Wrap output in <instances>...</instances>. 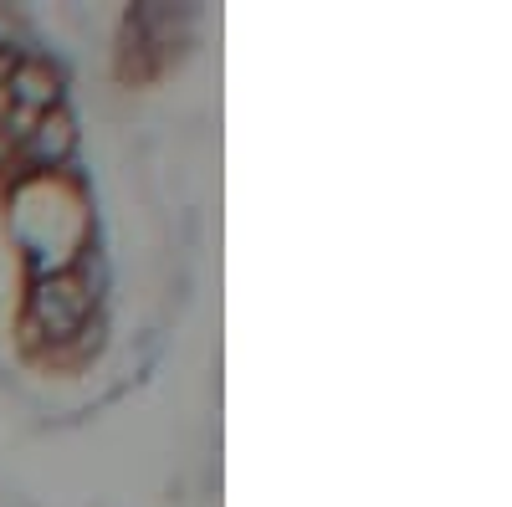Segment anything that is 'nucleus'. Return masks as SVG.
Listing matches in <instances>:
<instances>
[{
	"label": "nucleus",
	"instance_id": "1",
	"mask_svg": "<svg viewBox=\"0 0 512 507\" xmlns=\"http://www.w3.org/2000/svg\"><path fill=\"white\" fill-rule=\"evenodd\" d=\"M93 277L88 272H52L31 287V308H26V328H41V338L52 344H72L93 318Z\"/></svg>",
	"mask_w": 512,
	"mask_h": 507
},
{
	"label": "nucleus",
	"instance_id": "2",
	"mask_svg": "<svg viewBox=\"0 0 512 507\" xmlns=\"http://www.w3.org/2000/svg\"><path fill=\"white\" fill-rule=\"evenodd\" d=\"M11 98L16 113L26 118H41V113H52L62 108V72L52 62H36V57H21L6 67V88H0Z\"/></svg>",
	"mask_w": 512,
	"mask_h": 507
},
{
	"label": "nucleus",
	"instance_id": "3",
	"mask_svg": "<svg viewBox=\"0 0 512 507\" xmlns=\"http://www.w3.org/2000/svg\"><path fill=\"white\" fill-rule=\"evenodd\" d=\"M72 149H77V123H72L67 108L41 113L31 129H26V139H21V154H26L36 169H57V164H67Z\"/></svg>",
	"mask_w": 512,
	"mask_h": 507
},
{
	"label": "nucleus",
	"instance_id": "4",
	"mask_svg": "<svg viewBox=\"0 0 512 507\" xmlns=\"http://www.w3.org/2000/svg\"><path fill=\"white\" fill-rule=\"evenodd\" d=\"M11 154V139H6V129H0V159H6Z\"/></svg>",
	"mask_w": 512,
	"mask_h": 507
}]
</instances>
